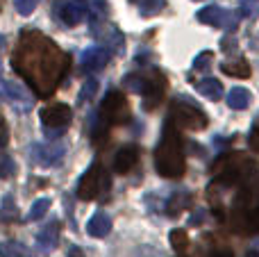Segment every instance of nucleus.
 <instances>
[{"mask_svg":"<svg viewBox=\"0 0 259 257\" xmlns=\"http://www.w3.org/2000/svg\"><path fill=\"white\" fill-rule=\"evenodd\" d=\"M123 87L134 91V94H141L143 107L148 112H152L164 100L168 82L161 75V71H146V73H130V75H125L123 77Z\"/></svg>","mask_w":259,"mask_h":257,"instance_id":"7ed1b4c3","label":"nucleus"},{"mask_svg":"<svg viewBox=\"0 0 259 257\" xmlns=\"http://www.w3.org/2000/svg\"><path fill=\"white\" fill-rule=\"evenodd\" d=\"M155 168L161 178L168 180H178L187 171V159H184V146L182 137H180L178 127L166 118L164 132H161V141L155 150Z\"/></svg>","mask_w":259,"mask_h":257,"instance_id":"f03ea898","label":"nucleus"},{"mask_svg":"<svg viewBox=\"0 0 259 257\" xmlns=\"http://www.w3.org/2000/svg\"><path fill=\"white\" fill-rule=\"evenodd\" d=\"M41 123L46 125V135L48 137H59L64 132V127L71 123L73 118V112L68 105L64 103H55V105H48V107L41 109Z\"/></svg>","mask_w":259,"mask_h":257,"instance_id":"0eeeda50","label":"nucleus"},{"mask_svg":"<svg viewBox=\"0 0 259 257\" xmlns=\"http://www.w3.org/2000/svg\"><path fill=\"white\" fill-rule=\"evenodd\" d=\"M36 244H39V248H44V250L57 248V244H59V223L53 221L46 228H41L39 235H36Z\"/></svg>","mask_w":259,"mask_h":257,"instance_id":"2eb2a0df","label":"nucleus"},{"mask_svg":"<svg viewBox=\"0 0 259 257\" xmlns=\"http://www.w3.org/2000/svg\"><path fill=\"white\" fill-rule=\"evenodd\" d=\"M202 217H205V212H202V209H198V212L193 214V219H191L189 223H191V226H200V223H202Z\"/></svg>","mask_w":259,"mask_h":257,"instance_id":"2f4dec72","label":"nucleus"},{"mask_svg":"<svg viewBox=\"0 0 259 257\" xmlns=\"http://www.w3.org/2000/svg\"><path fill=\"white\" fill-rule=\"evenodd\" d=\"M109 62V50L107 48H98V46H91L82 53V68L84 71H100L105 68Z\"/></svg>","mask_w":259,"mask_h":257,"instance_id":"f8f14e48","label":"nucleus"},{"mask_svg":"<svg viewBox=\"0 0 259 257\" xmlns=\"http://www.w3.org/2000/svg\"><path fill=\"white\" fill-rule=\"evenodd\" d=\"M14 171H16L14 159L9 157L7 153H3V150H0V178H12Z\"/></svg>","mask_w":259,"mask_h":257,"instance_id":"a878e982","label":"nucleus"},{"mask_svg":"<svg viewBox=\"0 0 259 257\" xmlns=\"http://www.w3.org/2000/svg\"><path fill=\"white\" fill-rule=\"evenodd\" d=\"M191 203H193L191 191L180 189L166 200V214H168V217H178V214H182L187 207H191Z\"/></svg>","mask_w":259,"mask_h":257,"instance_id":"4468645a","label":"nucleus"},{"mask_svg":"<svg viewBox=\"0 0 259 257\" xmlns=\"http://www.w3.org/2000/svg\"><path fill=\"white\" fill-rule=\"evenodd\" d=\"M0 257H30V253L21 244H3L0 246Z\"/></svg>","mask_w":259,"mask_h":257,"instance_id":"b1692460","label":"nucleus"},{"mask_svg":"<svg viewBox=\"0 0 259 257\" xmlns=\"http://www.w3.org/2000/svg\"><path fill=\"white\" fill-rule=\"evenodd\" d=\"M94 34H100L98 39H103L105 44L112 46L114 50H121L123 44H125V41H123V34H121V32H118L114 25H107V23L103 25V32H94Z\"/></svg>","mask_w":259,"mask_h":257,"instance_id":"a211bd4d","label":"nucleus"},{"mask_svg":"<svg viewBox=\"0 0 259 257\" xmlns=\"http://www.w3.org/2000/svg\"><path fill=\"white\" fill-rule=\"evenodd\" d=\"M30 155L36 164H41V166H55V164L64 157V146L62 144H50V146L32 144Z\"/></svg>","mask_w":259,"mask_h":257,"instance_id":"9d476101","label":"nucleus"},{"mask_svg":"<svg viewBox=\"0 0 259 257\" xmlns=\"http://www.w3.org/2000/svg\"><path fill=\"white\" fill-rule=\"evenodd\" d=\"M0 9H3V0H0Z\"/></svg>","mask_w":259,"mask_h":257,"instance_id":"e433bc0d","label":"nucleus"},{"mask_svg":"<svg viewBox=\"0 0 259 257\" xmlns=\"http://www.w3.org/2000/svg\"><path fill=\"white\" fill-rule=\"evenodd\" d=\"M3 94H5V98H7L9 103H12L21 114H25L27 109L32 107V96H30V91H27L25 87H21L18 82H12V80L3 82Z\"/></svg>","mask_w":259,"mask_h":257,"instance_id":"1a4fd4ad","label":"nucleus"},{"mask_svg":"<svg viewBox=\"0 0 259 257\" xmlns=\"http://www.w3.org/2000/svg\"><path fill=\"white\" fill-rule=\"evenodd\" d=\"M221 71H223V73H228V75H232V77H243V80L252 75V68H250V64H248L246 59H241V57L232 59V62H225V64H221Z\"/></svg>","mask_w":259,"mask_h":257,"instance_id":"dca6fc26","label":"nucleus"},{"mask_svg":"<svg viewBox=\"0 0 259 257\" xmlns=\"http://www.w3.org/2000/svg\"><path fill=\"white\" fill-rule=\"evenodd\" d=\"M5 144H7V123L0 116V146H5Z\"/></svg>","mask_w":259,"mask_h":257,"instance_id":"7c9ffc66","label":"nucleus"},{"mask_svg":"<svg viewBox=\"0 0 259 257\" xmlns=\"http://www.w3.org/2000/svg\"><path fill=\"white\" fill-rule=\"evenodd\" d=\"M248 146H250L255 153H259V127H252L250 137H248Z\"/></svg>","mask_w":259,"mask_h":257,"instance_id":"c85d7f7f","label":"nucleus"},{"mask_svg":"<svg viewBox=\"0 0 259 257\" xmlns=\"http://www.w3.org/2000/svg\"><path fill=\"white\" fill-rule=\"evenodd\" d=\"M221 48L228 50V53H230V50H234V48H237V39H234V36H225V39L221 41Z\"/></svg>","mask_w":259,"mask_h":257,"instance_id":"c756f323","label":"nucleus"},{"mask_svg":"<svg viewBox=\"0 0 259 257\" xmlns=\"http://www.w3.org/2000/svg\"><path fill=\"white\" fill-rule=\"evenodd\" d=\"M96 94H98V80H96V77H89V80H87L84 84H82L80 103H84V100H91Z\"/></svg>","mask_w":259,"mask_h":257,"instance_id":"393cba45","label":"nucleus"},{"mask_svg":"<svg viewBox=\"0 0 259 257\" xmlns=\"http://www.w3.org/2000/svg\"><path fill=\"white\" fill-rule=\"evenodd\" d=\"M16 73H21L39 96L55 94L64 73L71 66V57L62 53L48 36L36 30H25L12 59Z\"/></svg>","mask_w":259,"mask_h":257,"instance_id":"f257e3e1","label":"nucleus"},{"mask_svg":"<svg viewBox=\"0 0 259 257\" xmlns=\"http://www.w3.org/2000/svg\"><path fill=\"white\" fill-rule=\"evenodd\" d=\"M50 209V198H39V200H34L32 203V207H30V221H39V219H44L46 217V212Z\"/></svg>","mask_w":259,"mask_h":257,"instance_id":"4be33fe9","label":"nucleus"},{"mask_svg":"<svg viewBox=\"0 0 259 257\" xmlns=\"http://www.w3.org/2000/svg\"><path fill=\"white\" fill-rule=\"evenodd\" d=\"M255 127H259V114H257V118H255Z\"/></svg>","mask_w":259,"mask_h":257,"instance_id":"c9c22d12","label":"nucleus"},{"mask_svg":"<svg viewBox=\"0 0 259 257\" xmlns=\"http://www.w3.org/2000/svg\"><path fill=\"white\" fill-rule=\"evenodd\" d=\"M211 57H214V53H209V50H202V53L198 55L196 59H193V68H196V71H205V68H209Z\"/></svg>","mask_w":259,"mask_h":257,"instance_id":"bb28decb","label":"nucleus"},{"mask_svg":"<svg viewBox=\"0 0 259 257\" xmlns=\"http://www.w3.org/2000/svg\"><path fill=\"white\" fill-rule=\"evenodd\" d=\"M198 21L205 23V25H214V27H225V30H232L237 25V18L232 12H225V9L209 5V7L200 9L198 12Z\"/></svg>","mask_w":259,"mask_h":257,"instance_id":"6e6552de","label":"nucleus"},{"mask_svg":"<svg viewBox=\"0 0 259 257\" xmlns=\"http://www.w3.org/2000/svg\"><path fill=\"white\" fill-rule=\"evenodd\" d=\"M246 257H259L257 250H250V253H246Z\"/></svg>","mask_w":259,"mask_h":257,"instance_id":"72a5a7b5","label":"nucleus"},{"mask_svg":"<svg viewBox=\"0 0 259 257\" xmlns=\"http://www.w3.org/2000/svg\"><path fill=\"white\" fill-rule=\"evenodd\" d=\"M139 162V146L130 144V146H123L116 155H114V171L116 173H130Z\"/></svg>","mask_w":259,"mask_h":257,"instance_id":"9b49d317","label":"nucleus"},{"mask_svg":"<svg viewBox=\"0 0 259 257\" xmlns=\"http://www.w3.org/2000/svg\"><path fill=\"white\" fill-rule=\"evenodd\" d=\"M36 5H39V0H14V7H16L18 14H23V16L34 12Z\"/></svg>","mask_w":259,"mask_h":257,"instance_id":"cd10ccee","label":"nucleus"},{"mask_svg":"<svg viewBox=\"0 0 259 257\" xmlns=\"http://www.w3.org/2000/svg\"><path fill=\"white\" fill-rule=\"evenodd\" d=\"M16 217H18V209L12 203V196H5L3 205H0V221H16Z\"/></svg>","mask_w":259,"mask_h":257,"instance_id":"5701e85b","label":"nucleus"},{"mask_svg":"<svg viewBox=\"0 0 259 257\" xmlns=\"http://www.w3.org/2000/svg\"><path fill=\"white\" fill-rule=\"evenodd\" d=\"M168 121L175 127H184V130H205L207 127V114L191 103L189 98H175L170 103Z\"/></svg>","mask_w":259,"mask_h":257,"instance_id":"20e7f679","label":"nucleus"},{"mask_svg":"<svg viewBox=\"0 0 259 257\" xmlns=\"http://www.w3.org/2000/svg\"><path fill=\"white\" fill-rule=\"evenodd\" d=\"M196 89L205 96L207 100H221L223 98V84H221L216 77H205L196 84Z\"/></svg>","mask_w":259,"mask_h":257,"instance_id":"f3484780","label":"nucleus"},{"mask_svg":"<svg viewBox=\"0 0 259 257\" xmlns=\"http://www.w3.org/2000/svg\"><path fill=\"white\" fill-rule=\"evenodd\" d=\"M109 187H112L109 173L105 171V166L96 159L89 171L82 176L80 185H77V196H80L82 200H96V198H100L105 191H109Z\"/></svg>","mask_w":259,"mask_h":257,"instance_id":"39448f33","label":"nucleus"},{"mask_svg":"<svg viewBox=\"0 0 259 257\" xmlns=\"http://www.w3.org/2000/svg\"><path fill=\"white\" fill-rule=\"evenodd\" d=\"M228 105L232 109H246L250 105V91L243 89V87H234L228 94Z\"/></svg>","mask_w":259,"mask_h":257,"instance_id":"6ab92c4d","label":"nucleus"},{"mask_svg":"<svg viewBox=\"0 0 259 257\" xmlns=\"http://www.w3.org/2000/svg\"><path fill=\"white\" fill-rule=\"evenodd\" d=\"M100 118L105 123H109V125H125V123H130L132 112H130V103L123 96V91L109 89V94L100 103Z\"/></svg>","mask_w":259,"mask_h":257,"instance_id":"423d86ee","label":"nucleus"},{"mask_svg":"<svg viewBox=\"0 0 259 257\" xmlns=\"http://www.w3.org/2000/svg\"><path fill=\"white\" fill-rule=\"evenodd\" d=\"M68 253H71L68 257H82V250L77 248V246H71V248H68Z\"/></svg>","mask_w":259,"mask_h":257,"instance_id":"473e14b6","label":"nucleus"},{"mask_svg":"<svg viewBox=\"0 0 259 257\" xmlns=\"http://www.w3.org/2000/svg\"><path fill=\"white\" fill-rule=\"evenodd\" d=\"M170 246H173L178 253H184L189 246V237H187V230H182V228H175V230H170Z\"/></svg>","mask_w":259,"mask_h":257,"instance_id":"412c9836","label":"nucleus"},{"mask_svg":"<svg viewBox=\"0 0 259 257\" xmlns=\"http://www.w3.org/2000/svg\"><path fill=\"white\" fill-rule=\"evenodd\" d=\"M134 5L143 16H152V14H159L166 7V0H134Z\"/></svg>","mask_w":259,"mask_h":257,"instance_id":"aec40b11","label":"nucleus"},{"mask_svg":"<svg viewBox=\"0 0 259 257\" xmlns=\"http://www.w3.org/2000/svg\"><path fill=\"white\" fill-rule=\"evenodd\" d=\"M5 44H7V41H5V36H3V34H0V50H3V48H5Z\"/></svg>","mask_w":259,"mask_h":257,"instance_id":"f704fd0d","label":"nucleus"},{"mask_svg":"<svg viewBox=\"0 0 259 257\" xmlns=\"http://www.w3.org/2000/svg\"><path fill=\"white\" fill-rule=\"evenodd\" d=\"M87 232H89L91 237H96V239L107 237L109 232H112V219H109V214L107 212H96L94 217L89 219V223H87Z\"/></svg>","mask_w":259,"mask_h":257,"instance_id":"ddd939ff","label":"nucleus"}]
</instances>
